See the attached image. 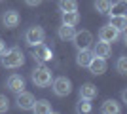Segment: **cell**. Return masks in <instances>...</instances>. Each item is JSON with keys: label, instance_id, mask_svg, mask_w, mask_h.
Segmentation results:
<instances>
[{"label": "cell", "instance_id": "obj_27", "mask_svg": "<svg viewBox=\"0 0 127 114\" xmlns=\"http://www.w3.org/2000/svg\"><path fill=\"white\" fill-rule=\"evenodd\" d=\"M4 51H6V42L2 40V38H0V55L4 53Z\"/></svg>", "mask_w": 127, "mask_h": 114}, {"label": "cell", "instance_id": "obj_8", "mask_svg": "<svg viewBox=\"0 0 127 114\" xmlns=\"http://www.w3.org/2000/svg\"><path fill=\"white\" fill-rule=\"evenodd\" d=\"M34 101H36V99H34V95L23 89V91L17 93V101H15V103H17V107H19L21 110H32Z\"/></svg>", "mask_w": 127, "mask_h": 114}, {"label": "cell", "instance_id": "obj_18", "mask_svg": "<svg viewBox=\"0 0 127 114\" xmlns=\"http://www.w3.org/2000/svg\"><path fill=\"white\" fill-rule=\"evenodd\" d=\"M120 105H118V101H114V99H108V101H104L101 107V112L102 114H118L120 112Z\"/></svg>", "mask_w": 127, "mask_h": 114}, {"label": "cell", "instance_id": "obj_17", "mask_svg": "<svg viewBox=\"0 0 127 114\" xmlns=\"http://www.w3.org/2000/svg\"><path fill=\"white\" fill-rule=\"evenodd\" d=\"M127 11V0H118V2H112L108 13L110 15H125Z\"/></svg>", "mask_w": 127, "mask_h": 114}, {"label": "cell", "instance_id": "obj_16", "mask_svg": "<svg viewBox=\"0 0 127 114\" xmlns=\"http://www.w3.org/2000/svg\"><path fill=\"white\" fill-rule=\"evenodd\" d=\"M91 59H93V51H89V48L87 49H78V57H76L78 67H87L91 63Z\"/></svg>", "mask_w": 127, "mask_h": 114}, {"label": "cell", "instance_id": "obj_28", "mask_svg": "<svg viewBox=\"0 0 127 114\" xmlns=\"http://www.w3.org/2000/svg\"><path fill=\"white\" fill-rule=\"evenodd\" d=\"M122 99H123V103H127V91H122Z\"/></svg>", "mask_w": 127, "mask_h": 114}, {"label": "cell", "instance_id": "obj_4", "mask_svg": "<svg viewBox=\"0 0 127 114\" xmlns=\"http://www.w3.org/2000/svg\"><path fill=\"white\" fill-rule=\"evenodd\" d=\"M32 48H34V53H32V57H34V61H36V63H48V61L53 59L51 49H49L44 42L36 44V46H32Z\"/></svg>", "mask_w": 127, "mask_h": 114}, {"label": "cell", "instance_id": "obj_5", "mask_svg": "<svg viewBox=\"0 0 127 114\" xmlns=\"http://www.w3.org/2000/svg\"><path fill=\"white\" fill-rule=\"evenodd\" d=\"M44 38H46V31L42 27H31L25 33V42L29 46H36V44L44 42Z\"/></svg>", "mask_w": 127, "mask_h": 114}, {"label": "cell", "instance_id": "obj_22", "mask_svg": "<svg viewBox=\"0 0 127 114\" xmlns=\"http://www.w3.org/2000/svg\"><path fill=\"white\" fill-rule=\"evenodd\" d=\"M110 4H112V0H95V10L102 15H106L108 10H110Z\"/></svg>", "mask_w": 127, "mask_h": 114}, {"label": "cell", "instance_id": "obj_24", "mask_svg": "<svg viewBox=\"0 0 127 114\" xmlns=\"http://www.w3.org/2000/svg\"><path fill=\"white\" fill-rule=\"evenodd\" d=\"M78 112H91V103H89V99H80V103H78Z\"/></svg>", "mask_w": 127, "mask_h": 114}, {"label": "cell", "instance_id": "obj_14", "mask_svg": "<svg viewBox=\"0 0 127 114\" xmlns=\"http://www.w3.org/2000/svg\"><path fill=\"white\" fill-rule=\"evenodd\" d=\"M57 34H59V38H61L63 42H70V40L74 38V34H76V29L72 27V25H66V23H63V25L59 27Z\"/></svg>", "mask_w": 127, "mask_h": 114}, {"label": "cell", "instance_id": "obj_13", "mask_svg": "<svg viewBox=\"0 0 127 114\" xmlns=\"http://www.w3.org/2000/svg\"><path fill=\"white\" fill-rule=\"evenodd\" d=\"M110 51H112L110 44L102 42V40L95 42V46H93V55H95V57H104V59H106V57L110 55Z\"/></svg>", "mask_w": 127, "mask_h": 114}, {"label": "cell", "instance_id": "obj_25", "mask_svg": "<svg viewBox=\"0 0 127 114\" xmlns=\"http://www.w3.org/2000/svg\"><path fill=\"white\" fill-rule=\"evenodd\" d=\"M8 109H10L8 97H6V95H0V112H8Z\"/></svg>", "mask_w": 127, "mask_h": 114}, {"label": "cell", "instance_id": "obj_23", "mask_svg": "<svg viewBox=\"0 0 127 114\" xmlns=\"http://www.w3.org/2000/svg\"><path fill=\"white\" fill-rule=\"evenodd\" d=\"M116 69H118V72H120V74H127V57H125V55H122V57L118 59Z\"/></svg>", "mask_w": 127, "mask_h": 114}, {"label": "cell", "instance_id": "obj_26", "mask_svg": "<svg viewBox=\"0 0 127 114\" xmlns=\"http://www.w3.org/2000/svg\"><path fill=\"white\" fill-rule=\"evenodd\" d=\"M25 4H27V6H32V8H36V6L42 4V0H25Z\"/></svg>", "mask_w": 127, "mask_h": 114}, {"label": "cell", "instance_id": "obj_9", "mask_svg": "<svg viewBox=\"0 0 127 114\" xmlns=\"http://www.w3.org/2000/svg\"><path fill=\"white\" fill-rule=\"evenodd\" d=\"M87 69H89L91 74H95V76L104 74V71H106V59H104V57H95V55H93V59H91V63L87 65Z\"/></svg>", "mask_w": 127, "mask_h": 114}, {"label": "cell", "instance_id": "obj_6", "mask_svg": "<svg viewBox=\"0 0 127 114\" xmlns=\"http://www.w3.org/2000/svg\"><path fill=\"white\" fill-rule=\"evenodd\" d=\"M72 42H74V46L78 49H87L93 44V34L89 33V31H76L74 38H72Z\"/></svg>", "mask_w": 127, "mask_h": 114}, {"label": "cell", "instance_id": "obj_15", "mask_svg": "<svg viewBox=\"0 0 127 114\" xmlns=\"http://www.w3.org/2000/svg\"><path fill=\"white\" fill-rule=\"evenodd\" d=\"M32 110H34L36 114H51V112H53L51 103H49V101H46V99L34 101V105H32Z\"/></svg>", "mask_w": 127, "mask_h": 114}, {"label": "cell", "instance_id": "obj_12", "mask_svg": "<svg viewBox=\"0 0 127 114\" xmlns=\"http://www.w3.org/2000/svg\"><path fill=\"white\" fill-rule=\"evenodd\" d=\"M19 21H21V17H19V13H17L15 10H10V11H6L4 17H2V23H4V27L6 29H13L19 25Z\"/></svg>", "mask_w": 127, "mask_h": 114}, {"label": "cell", "instance_id": "obj_2", "mask_svg": "<svg viewBox=\"0 0 127 114\" xmlns=\"http://www.w3.org/2000/svg\"><path fill=\"white\" fill-rule=\"evenodd\" d=\"M32 82H34V86L38 87H48L51 84V71H49L48 67H36L31 74Z\"/></svg>", "mask_w": 127, "mask_h": 114}, {"label": "cell", "instance_id": "obj_20", "mask_svg": "<svg viewBox=\"0 0 127 114\" xmlns=\"http://www.w3.org/2000/svg\"><path fill=\"white\" fill-rule=\"evenodd\" d=\"M63 23L76 27V25L80 23V15H78V11H63Z\"/></svg>", "mask_w": 127, "mask_h": 114}, {"label": "cell", "instance_id": "obj_1", "mask_svg": "<svg viewBox=\"0 0 127 114\" xmlns=\"http://www.w3.org/2000/svg\"><path fill=\"white\" fill-rule=\"evenodd\" d=\"M25 63V55L19 48H11V49H6L2 53V65L4 69H19L23 67Z\"/></svg>", "mask_w": 127, "mask_h": 114}, {"label": "cell", "instance_id": "obj_10", "mask_svg": "<svg viewBox=\"0 0 127 114\" xmlns=\"http://www.w3.org/2000/svg\"><path fill=\"white\" fill-rule=\"evenodd\" d=\"M6 86H8V89L13 93H19L25 89V80H23V76L19 74H11L10 78H8V82H6Z\"/></svg>", "mask_w": 127, "mask_h": 114}, {"label": "cell", "instance_id": "obj_7", "mask_svg": "<svg viewBox=\"0 0 127 114\" xmlns=\"http://www.w3.org/2000/svg\"><path fill=\"white\" fill-rule=\"evenodd\" d=\"M118 38H120V31H118L116 27H112L110 23L108 25H104V27H101V31H99V40H102V42H116Z\"/></svg>", "mask_w": 127, "mask_h": 114}, {"label": "cell", "instance_id": "obj_19", "mask_svg": "<svg viewBox=\"0 0 127 114\" xmlns=\"http://www.w3.org/2000/svg\"><path fill=\"white\" fill-rule=\"evenodd\" d=\"M110 25L116 27L120 33H123L127 29V17L125 15H110Z\"/></svg>", "mask_w": 127, "mask_h": 114}, {"label": "cell", "instance_id": "obj_11", "mask_svg": "<svg viewBox=\"0 0 127 114\" xmlns=\"http://www.w3.org/2000/svg\"><path fill=\"white\" fill-rule=\"evenodd\" d=\"M99 95V89H97L95 84H91V82H85L84 86L80 87V99H95Z\"/></svg>", "mask_w": 127, "mask_h": 114}, {"label": "cell", "instance_id": "obj_3", "mask_svg": "<svg viewBox=\"0 0 127 114\" xmlns=\"http://www.w3.org/2000/svg\"><path fill=\"white\" fill-rule=\"evenodd\" d=\"M72 91V82L66 78V76H59L53 80V93L57 97H66Z\"/></svg>", "mask_w": 127, "mask_h": 114}, {"label": "cell", "instance_id": "obj_21", "mask_svg": "<svg viewBox=\"0 0 127 114\" xmlns=\"http://www.w3.org/2000/svg\"><path fill=\"white\" fill-rule=\"evenodd\" d=\"M59 10L61 11H78L76 0H59Z\"/></svg>", "mask_w": 127, "mask_h": 114}]
</instances>
